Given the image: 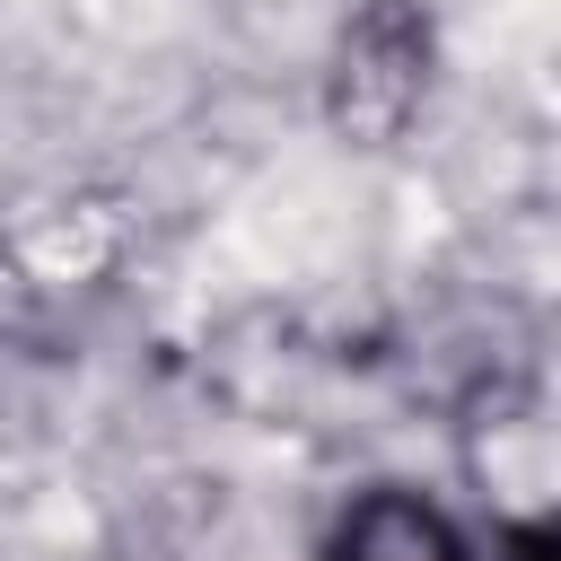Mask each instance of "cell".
I'll return each mask as SVG.
<instances>
[{
    "mask_svg": "<svg viewBox=\"0 0 561 561\" xmlns=\"http://www.w3.org/2000/svg\"><path fill=\"white\" fill-rule=\"evenodd\" d=\"M324 561H473V543H465V526H456L430 491H412V482H368V491L333 517Z\"/></svg>",
    "mask_w": 561,
    "mask_h": 561,
    "instance_id": "cell-1",
    "label": "cell"
},
{
    "mask_svg": "<svg viewBox=\"0 0 561 561\" xmlns=\"http://www.w3.org/2000/svg\"><path fill=\"white\" fill-rule=\"evenodd\" d=\"M500 561H552V535H543V526H517V535L500 543Z\"/></svg>",
    "mask_w": 561,
    "mask_h": 561,
    "instance_id": "cell-2",
    "label": "cell"
}]
</instances>
